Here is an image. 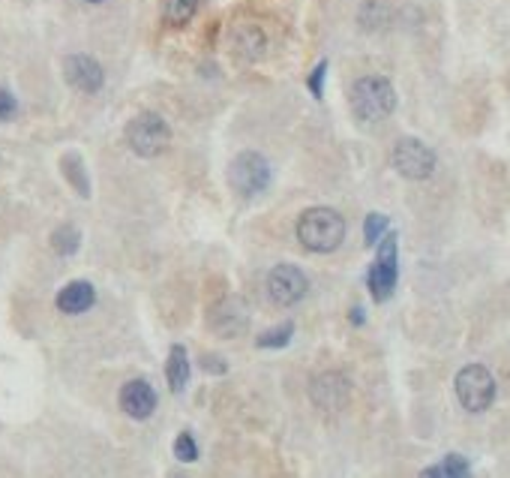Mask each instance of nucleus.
I'll list each match as a JSON object with an SVG mask.
<instances>
[{
  "label": "nucleus",
  "mask_w": 510,
  "mask_h": 478,
  "mask_svg": "<svg viewBox=\"0 0 510 478\" xmlns=\"http://www.w3.org/2000/svg\"><path fill=\"white\" fill-rule=\"evenodd\" d=\"M298 241L312 253H333L346 241V220L333 208H309L298 220Z\"/></svg>",
  "instance_id": "nucleus-1"
},
{
  "label": "nucleus",
  "mask_w": 510,
  "mask_h": 478,
  "mask_svg": "<svg viewBox=\"0 0 510 478\" xmlns=\"http://www.w3.org/2000/svg\"><path fill=\"white\" fill-rule=\"evenodd\" d=\"M352 109L363 124H378L397 109V90L384 75H363L352 88Z\"/></svg>",
  "instance_id": "nucleus-2"
},
{
  "label": "nucleus",
  "mask_w": 510,
  "mask_h": 478,
  "mask_svg": "<svg viewBox=\"0 0 510 478\" xmlns=\"http://www.w3.org/2000/svg\"><path fill=\"white\" fill-rule=\"evenodd\" d=\"M171 142V127L156 112H141L126 124V145L135 157H159Z\"/></svg>",
  "instance_id": "nucleus-3"
},
{
  "label": "nucleus",
  "mask_w": 510,
  "mask_h": 478,
  "mask_svg": "<svg viewBox=\"0 0 510 478\" xmlns=\"http://www.w3.org/2000/svg\"><path fill=\"white\" fill-rule=\"evenodd\" d=\"M270 178H273L270 163L258 150H243L228 166V184H232V189L240 199H253V196L264 193L270 187Z\"/></svg>",
  "instance_id": "nucleus-4"
},
{
  "label": "nucleus",
  "mask_w": 510,
  "mask_h": 478,
  "mask_svg": "<svg viewBox=\"0 0 510 478\" xmlns=\"http://www.w3.org/2000/svg\"><path fill=\"white\" fill-rule=\"evenodd\" d=\"M456 397H460V404L466 412H486V409L492 406V400H496V379H492L490 370L483 367V364H468V367H462L460 374H456Z\"/></svg>",
  "instance_id": "nucleus-5"
},
{
  "label": "nucleus",
  "mask_w": 510,
  "mask_h": 478,
  "mask_svg": "<svg viewBox=\"0 0 510 478\" xmlns=\"http://www.w3.org/2000/svg\"><path fill=\"white\" fill-rule=\"evenodd\" d=\"M391 163L402 178L426 181L432 172H436V150L430 145H423L421 139H400L397 145H393Z\"/></svg>",
  "instance_id": "nucleus-6"
},
{
  "label": "nucleus",
  "mask_w": 510,
  "mask_h": 478,
  "mask_svg": "<svg viewBox=\"0 0 510 478\" xmlns=\"http://www.w3.org/2000/svg\"><path fill=\"white\" fill-rule=\"evenodd\" d=\"M397 277H400V268H397V235L387 232L382 238V247H378V256L369 268V292L376 301H387L397 289Z\"/></svg>",
  "instance_id": "nucleus-7"
},
{
  "label": "nucleus",
  "mask_w": 510,
  "mask_h": 478,
  "mask_svg": "<svg viewBox=\"0 0 510 478\" xmlns=\"http://www.w3.org/2000/svg\"><path fill=\"white\" fill-rule=\"evenodd\" d=\"M309 292V280L298 265H277L268 274V295L277 307H292Z\"/></svg>",
  "instance_id": "nucleus-8"
},
{
  "label": "nucleus",
  "mask_w": 510,
  "mask_h": 478,
  "mask_svg": "<svg viewBox=\"0 0 510 478\" xmlns=\"http://www.w3.org/2000/svg\"><path fill=\"white\" fill-rule=\"evenodd\" d=\"M64 75L75 90H81V94H100L103 85H105V70L100 66V60L90 58V55L66 58Z\"/></svg>",
  "instance_id": "nucleus-9"
},
{
  "label": "nucleus",
  "mask_w": 510,
  "mask_h": 478,
  "mask_svg": "<svg viewBox=\"0 0 510 478\" xmlns=\"http://www.w3.org/2000/svg\"><path fill=\"white\" fill-rule=\"evenodd\" d=\"M120 409L135 421H144L154 415L156 409V391L148 379H129V382L120 389Z\"/></svg>",
  "instance_id": "nucleus-10"
},
{
  "label": "nucleus",
  "mask_w": 510,
  "mask_h": 478,
  "mask_svg": "<svg viewBox=\"0 0 510 478\" xmlns=\"http://www.w3.org/2000/svg\"><path fill=\"white\" fill-rule=\"evenodd\" d=\"M348 391H352V385H348V379L342 374H322L312 379V400H316L318 409H327V412H337L348 404Z\"/></svg>",
  "instance_id": "nucleus-11"
},
{
  "label": "nucleus",
  "mask_w": 510,
  "mask_h": 478,
  "mask_svg": "<svg viewBox=\"0 0 510 478\" xmlns=\"http://www.w3.org/2000/svg\"><path fill=\"white\" fill-rule=\"evenodd\" d=\"M210 325L217 328L223 337H234V334H243L249 325V313H247V305L240 298H225L213 307L210 313Z\"/></svg>",
  "instance_id": "nucleus-12"
},
{
  "label": "nucleus",
  "mask_w": 510,
  "mask_h": 478,
  "mask_svg": "<svg viewBox=\"0 0 510 478\" xmlns=\"http://www.w3.org/2000/svg\"><path fill=\"white\" fill-rule=\"evenodd\" d=\"M96 305V289L88 280H72L57 292V310L66 316H81Z\"/></svg>",
  "instance_id": "nucleus-13"
},
{
  "label": "nucleus",
  "mask_w": 510,
  "mask_h": 478,
  "mask_svg": "<svg viewBox=\"0 0 510 478\" xmlns=\"http://www.w3.org/2000/svg\"><path fill=\"white\" fill-rule=\"evenodd\" d=\"M264 34L258 27H238L234 30V58H240V60H258L264 55Z\"/></svg>",
  "instance_id": "nucleus-14"
},
{
  "label": "nucleus",
  "mask_w": 510,
  "mask_h": 478,
  "mask_svg": "<svg viewBox=\"0 0 510 478\" xmlns=\"http://www.w3.org/2000/svg\"><path fill=\"white\" fill-rule=\"evenodd\" d=\"M165 379H169V389L174 394H180L189 382V355L184 346L174 343L169 352V361H165Z\"/></svg>",
  "instance_id": "nucleus-15"
},
{
  "label": "nucleus",
  "mask_w": 510,
  "mask_h": 478,
  "mask_svg": "<svg viewBox=\"0 0 510 478\" xmlns=\"http://www.w3.org/2000/svg\"><path fill=\"white\" fill-rule=\"evenodd\" d=\"M421 478H471V466L462 454H447L441 464L423 469Z\"/></svg>",
  "instance_id": "nucleus-16"
},
{
  "label": "nucleus",
  "mask_w": 510,
  "mask_h": 478,
  "mask_svg": "<svg viewBox=\"0 0 510 478\" xmlns=\"http://www.w3.org/2000/svg\"><path fill=\"white\" fill-rule=\"evenodd\" d=\"M51 247H55V253H57V256H72V253H79V247H81V232L75 229L72 223L57 226V229L51 232Z\"/></svg>",
  "instance_id": "nucleus-17"
},
{
  "label": "nucleus",
  "mask_w": 510,
  "mask_h": 478,
  "mask_svg": "<svg viewBox=\"0 0 510 478\" xmlns=\"http://www.w3.org/2000/svg\"><path fill=\"white\" fill-rule=\"evenodd\" d=\"M195 6H199V0H163V19L171 27H184L195 15Z\"/></svg>",
  "instance_id": "nucleus-18"
},
{
  "label": "nucleus",
  "mask_w": 510,
  "mask_h": 478,
  "mask_svg": "<svg viewBox=\"0 0 510 478\" xmlns=\"http://www.w3.org/2000/svg\"><path fill=\"white\" fill-rule=\"evenodd\" d=\"M60 166H64L66 181H70V184L79 189L81 199H88V196H90V184H88V172H85V163H81V157L79 154H66L64 159H60Z\"/></svg>",
  "instance_id": "nucleus-19"
},
{
  "label": "nucleus",
  "mask_w": 510,
  "mask_h": 478,
  "mask_svg": "<svg viewBox=\"0 0 510 478\" xmlns=\"http://www.w3.org/2000/svg\"><path fill=\"white\" fill-rule=\"evenodd\" d=\"M292 334H294V325H292V322L277 325V328L264 331L262 337H258V346H262V349H283V346H288Z\"/></svg>",
  "instance_id": "nucleus-20"
},
{
  "label": "nucleus",
  "mask_w": 510,
  "mask_h": 478,
  "mask_svg": "<svg viewBox=\"0 0 510 478\" xmlns=\"http://www.w3.org/2000/svg\"><path fill=\"white\" fill-rule=\"evenodd\" d=\"M174 458L180 460V464H193V460H199V445H195L193 434H180L174 439Z\"/></svg>",
  "instance_id": "nucleus-21"
},
{
  "label": "nucleus",
  "mask_w": 510,
  "mask_h": 478,
  "mask_svg": "<svg viewBox=\"0 0 510 478\" xmlns=\"http://www.w3.org/2000/svg\"><path fill=\"white\" fill-rule=\"evenodd\" d=\"M382 235H387V217L384 214H369L367 223H363V238H367V244H378L382 241Z\"/></svg>",
  "instance_id": "nucleus-22"
},
{
  "label": "nucleus",
  "mask_w": 510,
  "mask_h": 478,
  "mask_svg": "<svg viewBox=\"0 0 510 478\" xmlns=\"http://www.w3.org/2000/svg\"><path fill=\"white\" fill-rule=\"evenodd\" d=\"M324 73H327V60H322V64H318L307 79V88H309V94L316 96V100H322V96H324Z\"/></svg>",
  "instance_id": "nucleus-23"
},
{
  "label": "nucleus",
  "mask_w": 510,
  "mask_h": 478,
  "mask_svg": "<svg viewBox=\"0 0 510 478\" xmlns=\"http://www.w3.org/2000/svg\"><path fill=\"white\" fill-rule=\"evenodd\" d=\"M15 115H19V100H15V96L6 88H0V124L12 120Z\"/></svg>",
  "instance_id": "nucleus-24"
},
{
  "label": "nucleus",
  "mask_w": 510,
  "mask_h": 478,
  "mask_svg": "<svg viewBox=\"0 0 510 478\" xmlns=\"http://www.w3.org/2000/svg\"><path fill=\"white\" fill-rule=\"evenodd\" d=\"M204 370H208V374H225V361L219 358V355H204Z\"/></svg>",
  "instance_id": "nucleus-25"
},
{
  "label": "nucleus",
  "mask_w": 510,
  "mask_h": 478,
  "mask_svg": "<svg viewBox=\"0 0 510 478\" xmlns=\"http://www.w3.org/2000/svg\"><path fill=\"white\" fill-rule=\"evenodd\" d=\"M352 322H354V325H363V310H361V307L352 310Z\"/></svg>",
  "instance_id": "nucleus-26"
},
{
  "label": "nucleus",
  "mask_w": 510,
  "mask_h": 478,
  "mask_svg": "<svg viewBox=\"0 0 510 478\" xmlns=\"http://www.w3.org/2000/svg\"><path fill=\"white\" fill-rule=\"evenodd\" d=\"M85 4H103V0H85Z\"/></svg>",
  "instance_id": "nucleus-27"
}]
</instances>
